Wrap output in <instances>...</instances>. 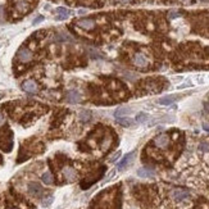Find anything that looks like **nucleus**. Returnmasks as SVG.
I'll return each mask as SVG.
<instances>
[{
  "label": "nucleus",
  "mask_w": 209,
  "mask_h": 209,
  "mask_svg": "<svg viewBox=\"0 0 209 209\" xmlns=\"http://www.w3.org/2000/svg\"><path fill=\"white\" fill-rule=\"evenodd\" d=\"M109 146H110V137L107 136V137H104V140H103V143H102V149H103V150H107Z\"/></svg>",
  "instance_id": "nucleus-20"
},
{
  "label": "nucleus",
  "mask_w": 209,
  "mask_h": 209,
  "mask_svg": "<svg viewBox=\"0 0 209 209\" xmlns=\"http://www.w3.org/2000/svg\"><path fill=\"white\" fill-rule=\"evenodd\" d=\"M149 117H148V114L146 113H144V112H140V113H137L136 114V122H140V123H145L146 122V119H148Z\"/></svg>",
  "instance_id": "nucleus-18"
},
{
  "label": "nucleus",
  "mask_w": 209,
  "mask_h": 209,
  "mask_svg": "<svg viewBox=\"0 0 209 209\" xmlns=\"http://www.w3.org/2000/svg\"><path fill=\"white\" fill-rule=\"evenodd\" d=\"M2 17H3V8L0 7V18H2Z\"/></svg>",
  "instance_id": "nucleus-27"
},
{
  "label": "nucleus",
  "mask_w": 209,
  "mask_h": 209,
  "mask_svg": "<svg viewBox=\"0 0 209 209\" xmlns=\"http://www.w3.org/2000/svg\"><path fill=\"white\" fill-rule=\"evenodd\" d=\"M34 58V54L30 49H27V48H21L17 53V59L21 62V63H29L31 62Z\"/></svg>",
  "instance_id": "nucleus-1"
},
{
  "label": "nucleus",
  "mask_w": 209,
  "mask_h": 209,
  "mask_svg": "<svg viewBox=\"0 0 209 209\" xmlns=\"http://www.w3.org/2000/svg\"><path fill=\"white\" fill-rule=\"evenodd\" d=\"M53 196H46V198H44L43 199V206H49L51 203H53Z\"/></svg>",
  "instance_id": "nucleus-21"
},
{
  "label": "nucleus",
  "mask_w": 209,
  "mask_h": 209,
  "mask_svg": "<svg viewBox=\"0 0 209 209\" xmlns=\"http://www.w3.org/2000/svg\"><path fill=\"white\" fill-rule=\"evenodd\" d=\"M41 180H43V182L45 185H51L54 182V177H53V175L50 172H45L43 176H41Z\"/></svg>",
  "instance_id": "nucleus-15"
},
{
  "label": "nucleus",
  "mask_w": 209,
  "mask_h": 209,
  "mask_svg": "<svg viewBox=\"0 0 209 209\" xmlns=\"http://www.w3.org/2000/svg\"><path fill=\"white\" fill-rule=\"evenodd\" d=\"M189 196H190V192L187 190H185V189H175L172 191V198L176 201H184Z\"/></svg>",
  "instance_id": "nucleus-7"
},
{
  "label": "nucleus",
  "mask_w": 209,
  "mask_h": 209,
  "mask_svg": "<svg viewBox=\"0 0 209 209\" xmlns=\"http://www.w3.org/2000/svg\"><path fill=\"white\" fill-rule=\"evenodd\" d=\"M22 89L26 91V92H29V94H36L39 87H37V83L34 81V80H27L22 83Z\"/></svg>",
  "instance_id": "nucleus-8"
},
{
  "label": "nucleus",
  "mask_w": 209,
  "mask_h": 209,
  "mask_svg": "<svg viewBox=\"0 0 209 209\" xmlns=\"http://www.w3.org/2000/svg\"><path fill=\"white\" fill-rule=\"evenodd\" d=\"M132 63H133V65H136L138 68H145L149 64V59L143 53H136L132 58Z\"/></svg>",
  "instance_id": "nucleus-3"
},
{
  "label": "nucleus",
  "mask_w": 209,
  "mask_h": 209,
  "mask_svg": "<svg viewBox=\"0 0 209 209\" xmlns=\"http://www.w3.org/2000/svg\"><path fill=\"white\" fill-rule=\"evenodd\" d=\"M199 149H200L201 151H208V150H209V144H206V143H201V144L199 145Z\"/></svg>",
  "instance_id": "nucleus-23"
},
{
  "label": "nucleus",
  "mask_w": 209,
  "mask_h": 209,
  "mask_svg": "<svg viewBox=\"0 0 209 209\" xmlns=\"http://www.w3.org/2000/svg\"><path fill=\"white\" fill-rule=\"evenodd\" d=\"M31 9V3L29 0H17L16 2V10L19 14H26Z\"/></svg>",
  "instance_id": "nucleus-6"
},
{
  "label": "nucleus",
  "mask_w": 209,
  "mask_h": 209,
  "mask_svg": "<svg viewBox=\"0 0 209 209\" xmlns=\"http://www.w3.org/2000/svg\"><path fill=\"white\" fill-rule=\"evenodd\" d=\"M137 176L138 177H143V178H150L154 176V172L149 168H138L137 170Z\"/></svg>",
  "instance_id": "nucleus-14"
},
{
  "label": "nucleus",
  "mask_w": 209,
  "mask_h": 209,
  "mask_svg": "<svg viewBox=\"0 0 209 209\" xmlns=\"http://www.w3.org/2000/svg\"><path fill=\"white\" fill-rule=\"evenodd\" d=\"M27 191H29L32 196H40L44 190H43V187H41L40 184H37V182H30L29 186H27Z\"/></svg>",
  "instance_id": "nucleus-9"
},
{
  "label": "nucleus",
  "mask_w": 209,
  "mask_h": 209,
  "mask_svg": "<svg viewBox=\"0 0 209 209\" xmlns=\"http://www.w3.org/2000/svg\"><path fill=\"white\" fill-rule=\"evenodd\" d=\"M128 112V109L126 108H121V109H117L114 112V117L116 118H121V117H124V114H126Z\"/></svg>",
  "instance_id": "nucleus-19"
},
{
  "label": "nucleus",
  "mask_w": 209,
  "mask_h": 209,
  "mask_svg": "<svg viewBox=\"0 0 209 209\" xmlns=\"http://www.w3.org/2000/svg\"><path fill=\"white\" fill-rule=\"evenodd\" d=\"M76 24L82 30H86V31H91L95 29V21L91 19V18H81L76 22Z\"/></svg>",
  "instance_id": "nucleus-5"
},
{
  "label": "nucleus",
  "mask_w": 209,
  "mask_h": 209,
  "mask_svg": "<svg viewBox=\"0 0 209 209\" xmlns=\"http://www.w3.org/2000/svg\"><path fill=\"white\" fill-rule=\"evenodd\" d=\"M43 19H44V17H43V16H40L39 18H36V19L34 21V24H37V23H40V22L43 21Z\"/></svg>",
  "instance_id": "nucleus-25"
},
{
  "label": "nucleus",
  "mask_w": 209,
  "mask_h": 209,
  "mask_svg": "<svg viewBox=\"0 0 209 209\" xmlns=\"http://www.w3.org/2000/svg\"><path fill=\"white\" fill-rule=\"evenodd\" d=\"M133 157H135V151L126 154V155H124V157L119 160V163H118V165H117V170H118V171H123V170L127 167V164L133 159Z\"/></svg>",
  "instance_id": "nucleus-10"
},
{
  "label": "nucleus",
  "mask_w": 209,
  "mask_h": 209,
  "mask_svg": "<svg viewBox=\"0 0 209 209\" xmlns=\"http://www.w3.org/2000/svg\"><path fill=\"white\" fill-rule=\"evenodd\" d=\"M117 123L123 127H130V126H133L135 124V121L132 118H128V117H121V118H117Z\"/></svg>",
  "instance_id": "nucleus-13"
},
{
  "label": "nucleus",
  "mask_w": 209,
  "mask_h": 209,
  "mask_svg": "<svg viewBox=\"0 0 209 209\" xmlns=\"http://www.w3.org/2000/svg\"><path fill=\"white\" fill-rule=\"evenodd\" d=\"M119 157H121V150L116 151V153H114V154H113L112 157H110V158H109V160H110V162H116V160H117V159H118Z\"/></svg>",
  "instance_id": "nucleus-22"
},
{
  "label": "nucleus",
  "mask_w": 209,
  "mask_h": 209,
  "mask_svg": "<svg viewBox=\"0 0 209 209\" xmlns=\"http://www.w3.org/2000/svg\"><path fill=\"white\" fill-rule=\"evenodd\" d=\"M175 100H176V97L172 96V95L164 96V97H162V99H159V104H162V105H171Z\"/></svg>",
  "instance_id": "nucleus-17"
},
{
  "label": "nucleus",
  "mask_w": 209,
  "mask_h": 209,
  "mask_svg": "<svg viewBox=\"0 0 209 209\" xmlns=\"http://www.w3.org/2000/svg\"><path fill=\"white\" fill-rule=\"evenodd\" d=\"M78 117H80V119H81L82 122H87V121H90V118H91V112H90V110L83 109V110H81V112H80Z\"/></svg>",
  "instance_id": "nucleus-16"
},
{
  "label": "nucleus",
  "mask_w": 209,
  "mask_h": 209,
  "mask_svg": "<svg viewBox=\"0 0 209 209\" xmlns=\"http://www.w3.org/2000/svg\"><path fill=\"white\" fill-rule=\"evenodd\" d=\"M170 144V136L167 133H159L154 138V145L159 149H165Z\"/></svg>",
  "instance_id": "nucleus-4"
},
{
  "label": "nucleus",
  "mask_w": 209,
  "mask_h": 209,
  "mask_svg": "<svg viewBox=\"0 0 209 209\" xmlns=\"http://www.w3.org/2000/svg\"><path fill=\"white\" fill-rule=\"evenodd\" d=\"M5 123V117L3 116V113L0 112V126H2V124H4Z\"/></svg>",
  "instance_id": "nucleus-24"
},
{
  "label": "nucleus",
  "mask_w": 209,
  "mask_h": 209,
  "mask_svg": "<svg viewBox=\"0 0 209 209\" xmlns=\"http://www.w3.org/2000/svg\"><path fill=\"white\" fill-rule=\"evenodd\" d=\"M67 102L68 103H71V104H77L81 102V94L76 90H69L67 92Z\"/></svg>",
  "instance_id": "nucleus-11"
},
{
  "label": "nucleus",
  "mask_w": 209,
  "mask_h": 209,
  "mask_svg": "<svg viewBox=\"0 0 209 209\" xmlns=\"http://www.w3.org/2000/svg\"><path fill=\"white\" fill-rule=\"evenodd\" d=\"M57 13H58L57 19H58V21H63V19H65V18L69 17V14H71V10L65 9V8H63V7H59V8H57Z\"/></svg>",
  "instance_id": "nucleus-12"
},
{
  "label": "nucleus",
  "mask_w": 209,
  "mask_h": 209,
  "mask_svg": "<svg viewBox=\"0 0 209 209\" xmlns=\"http://www.w3.org/2000/svg\"><path fill=\"white\" fill-rule=\"evenodd\" d=\"M203 128L206 131V132H209V124H206V123H204L203 124Z\"/></svg>",
  "instance_id": "nucleus-26"
},
{
  "label": "nucleus",
  "mask_w": 209,
  "mask_h": 209,
  "mask_svg": "<svg viewBox=\"0 0 209 209\" xmlns=\"http://www.w3.org/2000/svg\"><path fill=\"white\" fill-rule=\"evenodd\" d=\"M62 175H63V177H64V180L67 181V182H73V181H76V178H77V172H76V170L72 168V167H69V165L63 167Z\"/></svg>",
  "instance_id": "nucleus-2"
}]
</instances>
